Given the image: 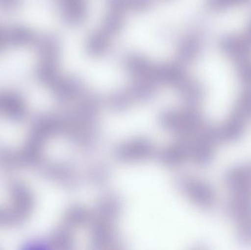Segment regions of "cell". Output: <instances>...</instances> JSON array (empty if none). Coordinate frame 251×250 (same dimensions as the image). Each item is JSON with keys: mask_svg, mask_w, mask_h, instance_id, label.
Returning a JSON list of instances; mask_svg holds the SVG:
<instances>
[{"mask_svg": "<svg viewBox=\"0 0 251 250\" xmlns=\"http://www.w3.org/2000/svg\"><path fill=\"white\" fill-rule=\"evenodd\" d=\"M63 17L69 23L78 24L83 22L87 13L85 0H57Z\"/></svg>", "mask_w": 251, "mask_h": 250, "instance_id": "9", "label": "cell"}, {"mask_svg": "<svg viewBox=\"0 0 251 250\" xmlns=\"http://www.w3.org/2000/svg\"><path fill=\"white\" fill-rule=\"evenodd\" d=\"M239 239L245 243H251V217L237 223Z\"/></svg>", "mask_w": 251, "mask_h": 250, "instance_id": "10", "label": "cell"}, {"mask_svg": "<svg viewBox=\"0 0 251 250\" xmlns=\"http://www.w3.org/2000/svg\"><path fill=\"white\" fill-rule=\"evenodd\" d=\"M26 114V107L22 96L10 91H0V115L20 120Z\"/></svg>", "mask_w": 251, "mask_h": 250, "instance_id": "6", "label": "cell"}, {"mask_svg": "<svg viewBox=\"0 0 251 250\" xmlns=\"http://www.w3.org/2000/svg\"><path fill=\"white\" fill-rule=\"evenodd\" d=\"M247 120L241 114L231 111L227 120L217 127L220 142H232L240 139L246 130Z\"/></svg>", "mask_w": 251, "mask_h": 250, "instance_id": "7", "label": "cell"}, {"mask_svg": "<svg viewBox=\"0 0 251 250\" xmlns=\"http://www.w3.org/2000/svg\"><path fill=\"white\" fill-rule=\"evenodd\" d=\"M227 211L236 223L251 218V195L232 194L227 204Z\"/></svg>", "mask_w": 251, "mask_h": 250, "instance_id": "8", "label": "cell"}, {"mask_svg": "<svg viewBox=\"0 0 251 250\" xmlns=\"http://www.w3.org/2000/svg\"><path fill=\"white\" fill-rule=\"evenodd\" d=\"M152 2L153 0H110L102 24L88 40L87 48L89 53L94 56L105 53L113 38L125 25L129 12L146 10Z\"/></svg>", "mask_w": 251, "mask_h": 250, "instance_id": "2", "label": "cell"}, {"mask_svg": "<svg viewBox=\"0 0 251 250\" xmlns=\"http://www.w3.org/2000/svg\"><path fill=\"white\" fill-rule=\"evenodd\" d=\"M35 45L38 53L36 76L42 85L63 99L76 98L85 93L82 84L62 74L59 67L60 47L55 38L38 37Z\"/></svg>", "mask_w": 251, "mask_h": 250, "instance_id": "1", "label": "cell"}, {"mask_svg": "<svg viewBox=\"0 0 251 250\" xmlns=\"http://www.w3.org/2000/svg\"><path fill=\"white\" fill-rule=\"evenodd\" d=\"M182 187L187 196L201 208H212L216 203L215 190L204 181L187 177L182 181Z\"/></svg>", "mask_w": 251, "mask_h": 250, "instance_id": "4", "label": "cell"}, {"mask_svg": "<svg viewBox=\"0 0 251 250\" xmlns=\"http://www.w3.org/2000/svg\"><path fill=\"white\" fill-rule=\"evenodd\" d=\"M225 182L232 194L251 196V166L239 165L230 169Z\"/></svg>", "mask_w": 251, "mask_h": 250, "instance_id": "5", "label": "cell"}, {"mask_svg": "<svg viewBox=\"0 0 251 250\" xmlns=\"http://www.w3.org/2000/svg\"><path fill=\"white\" fill-rule=\"evenodd\" d=\"M10 201L0 205V227L20 226L29 218L34 207L33 195L30 189L17 181L9 184Z\"/></svg>", "mask_w": 251, "mask_h": 250, "instance_id": "3", "label": "cell"}]
</instances>
